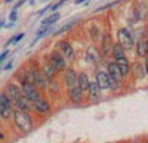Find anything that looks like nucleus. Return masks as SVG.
Masks as SVG:
<instances>
[{
    "label": "nucleus",
    "mask_w": 148,
    "mask_h": 143,
    "mask_svg": "<svg viewBox=\"0 0 148 143\" xmlns=\"http://www.w3.org/2000/svg\"><path fill=\"white\" fill-rule=\"evenodd\" d=\"M12 117H14L15 125L21 130L22 133H30L33 130V120H31V117H30L28 112L16 109V111H14V115Z\"/></svg>",
    "instance_id": "obj_1"
},
{
    "label": "nucleus",
    "mask_w": 148,
    "mask_h": 143,
    "mask_svg": "<svg viewBox=\"0 0 148 143\" xmlns=\"http://www.w3.org/2000/svg\"><path fill=\"white\" fill-rule=\"evenodd\" d=\"M21 89H22L24 96H25L28 100H31L33 103L42 99V94H40L39 89H37L36 86H33V84H28V83H24Z\"/></svg>",
    "instance_id": "obj_2"
},
{
    "label": "nucleus",
    "mask_w": 148,
    "mask_h": 143,
    "mask_svg": "<svg viewBox=\"0 0 148 143\" xmlns=\"http://www.w3.org/2000/svg\"><path fill=\"white\" fill-rule=\"evenodd\" d=\"M49 64H51L56 71H64V69H67L65 58L62 56V53H61V52H52L51 56H49Z\"/></svg>",
    "instance_id": "obj_3"
},
{
    "label": "nucleus",
    "mask_w": 148,
    "mask_h": 143,
    "mask_svg": "<svg viewBox=\"0 0 148 143\" xmlns=\"http://www.w3.org/2000/svg\"><path fill=\"white\" fill-rule=\"evenodd\" d=\"M117 35H119V43L125 47V49H132L133 47V35L127 28H120Z\"/></svg>",
    "instance_id": "obj_4"
},
{
    "label": "nucleus",
    "mask_w": 148,
    "mask_h": 143,
    "mask_svg": "<svg viewBox=\"0 0 148 143\" xmlns=\"http://www.w3.org/2000/svg\"><path fill=\"white\" fill-rule=\"evenodd\" d=\"M6 94H8V98L14 102V103H16L22 96H24V93H22V89L19 87V86H16L15 83H8L6 84V91H5Z\"/></svg>",
    "instance_id": "obj_5"
},
{
    "label": "nucleus",
    "mask_w": 148,
    "mask_h": 143,
    "mask_svg": "<svg viewBox=\"0 0 148 143\" xmlns=\"http://www.w3.org/2000/svg\"><path fill=\"white\" fill-rule=\"evenodd\" d=\"M33 73H34V80H36V87L37 89H47V86H49V80L47 77H46V74L43 73V71H40V69H33Z\"/></svg>",
    "instance_id": "obj_6"
},
{
    "label": "nucleus",
    "mask_w": 148,
    "mask_h": 143,
    "mask_svg": "<svg viewBox=\"0 0 148 143\" xmlns=\"http://www.w3.org/2000/svg\"><path fill=\"white\" fill-rule=\"evenodd\" d=\"M98 86L101 87V90H107L110 89V75L108 73H104V71H98L96 73V80Z\"/></svg>",
    "instance_id": "obj_7"
},
{
    "label": "nucleus",
    "mask_w": 148,
    "mask_h": 143,
    "mask_svg": "<svg viewBox=\"0 0 148 143\" xmlns=\"http://www.w3.org/2000/svg\"><path fill=\"white\" fill-rule=\"evenodd\" d=\"M77 83H79V74L76 73L74 69H67L65 71V84L68 89L71 87H76L77 86Z\"/></svg>",
    "instance_id": "obj_8"
},
{
    "label": "nucleus",
    "mask_w": 148,
    "mask_h": 143,
    "mask_svg": "<svg viewBox=\"0 0 148 143\" xmlns=\"http://www.w3.org/2000/svg\"><path fill=\"white\" fill-rule=\"evenodd\" d=\"M58 46H59V50H61V53H62L64 58H67V59H73L74 58V49H73V46L68 41H59Z\"/></svg>",
    "instance_id": "obj_9"
},
{
    "label": "nucleus",
    "mask_w": 148,
    "mask_h": 143,
    "mask_svg": "<svg viewBox=\"0 0 148 143\" xmlns=\"http://www.w3.org/2000/svg\"><path fill=\"white\" fill-rule=\"evenodd\" d=\"M33 108L36 109V112H39V114H47L49 111H51V105H49V102L46 99H40V100H37L33 103Z\"/></svg>",
    "instance_id": "obj_10"
},
{
    "label": "nucleus",
    "mask_w": 148,
    "mask_h": 143,
    "mask_svg": "<svg viewBox=\"0 0 148 143\" xmlns=\"http://www.w3.org/2000/svg\"><path fill=\"white\" fill-rule=\"evenodd\" d=\"M82 96H83V91H82V89H80L79 86L68 89V98H70L71 102L80 103V102H82Z\"/></svg>",
    "instance_id": "obj_11"
},
{
    "label": "nucleus",
    "mask_w": 148,
    "mask_h": 143,
    "mask_svg": "<svg viewBox=\"0 0 148 143\" xmlns=\"http://www.w3.org/2000/svg\"><path fill=\"white\" fill-rule=\"evenodd\" d=\"M108 74L113 77L114 80H117L119 83L121 81V78H123V75H121V71H120V68H119V65L116 64V62H110L108 64Z\"/></svg>",
    "instance_id": "obj_12"
},
{
    "label": "nucleus",
    "mask_w": 148,
    "mask_h": 143,
    "mask_svg": "<svg viewBox=\"0 0 148 143\" xmlns=\"http://www.w3.org/2000/svg\"><path fill=\"white\" fill-rule=\"evenodd\" d=\"M77 86L82 89V91H89V87H90V81H89V77L86 73H80L79 74V83Z\"/></svg>",
    "instance_id": "obj_13"
},
{
    "label": "nucleus",
    "mask_w": 148,
    "mask_h": 143,
    "mask_svg": "<svg viewBox=\"0 0 148 143\" xmlns=\"http://www.w3.org/2000/svg\"><path fill=\"white\" fill-rule=\"evenodd\" d=\"M136 55L139 58L148 56V40H139L136 44Z\"/></svg>",
    "instance_id": "obj_14"
},
{
    "label": "nucleus",
    "mask_w": 148,
    "mask_h": 143,
    "mask_svg": "<svg viewBox=\"0 0 148 143\" xmlns=\"http://www.w3.org/2000/svg\"><path fill=\"white\" fill-rule=\"evenodd\" d=\"M116 64L119 65L120 71H121V75L123 77H126L129 74V71H130V65L127 62V59L126 58H120V59H116Z\"/></svg>",
    "instance_id": "obj_15"
},
{
    "label": "nucleus",
    "mask_w": 148,
    "mask_h": 143,
    "mask_svg": "<svg viewBox=\"0 0 148 143\" xmlns=\"http://www.w3.org/2000/svg\"><path fill=\"white\" fill-rule=\"evenodd\" d=\"M15 105H16V109L25 111V112H28V111L33 108V102H31V100H28L25 96H22V98H21V99H19V100H18Z\"/></svg>",
    "instance_id": "obj_16"
},
{
    "label": "nucleus",
    "mask_w": 148,
    "mask_h": 143,
    "mask_svg": "<svg viewBox=\"0 0 148 143\" xmlns=\"http://www.w3.org/2000/svg\"><path fill=\"white\" fill-rule=\"evenodd\" d=\"M89 96H90L92 100H98V99H99V96H101V87L98 86V83H96V81L90 83V87H89Z\"/></svg>",
    "instance_id": "obj_17"
},
{
    "label": "nucleus",
    "mask_w": 148,
    "mask_h": 143,
    "mask_svg": "<svg viewBox=\"0 0 148 143\" xmlns=\"http://www.w3.org/2000/svg\"><path fill=\"white\" fill-rule=\"evenodd\" d=\"M110 49L113 50V44H111V35H110V34H104V37H102V53H104V55H108V53H110Z\"/></svg>",
    "instance_id": "obj_18"
},
{
    "label": "nucleus",
    "mask_w": 148,
    "mask_h": 143,
    "mask_svg": "<svg viewBox=\"0 0 148 143\" xmlns=\"http://www.w3.org/2000/svg\"><path fill=\"white\" fill-rule=\"evenodd\" d=\"M59 14H58V12H55V14H52L51 16H47V18H45L43 21H42V24H40V25L42 27H49V25H53V24L59 19Z\"/></svg>",
    "instance_id": "obj_19"
},
{
    "label": "nucleus",
    "mask_w": 148,
    "mask_h": 143,
    "mask_svg": "<svg viewBox=\"0 0 148 143\" xmlns=\"http://www.w3.org/2000/svg\"><path fill=\"white\" fill-rule=\"evenodd\" d=\"M113 56H114V59H120V58H126L125 56V47H123L120 43H117V44H114L113 46Z\"/></svg>",
    "instance_id": "obj_20"
},
{
    "label": "nucleus",
    "mask_w": 148,
    "mask_h": 143,
    "mask_svg": "<svg viewBox=\"0 0 148 143\" xmlns=\"http://www.w3.org/2000/svg\"><path fill=\"white\" fill-rule=\"evenodd\" d=\"M10 115H14V109H12V106H8V105L0 103V117L6 120V118H9Z\"/></svg>",
    "instance_id": "obj_21"
},
{
    "label": "nucleus",
    "mask_w": 148,
    "mask_h": 143,
    "mask_svg": "<svg viewBox=\"0 0 148 143\" xmlns=\"http://www.w3.org/2000/svg\"><path fill=\"white\" fill-rule=\"evenodd\" d=\"M43 73L46 74V77H47L49 80H52V78L55 77V74L58 73V71H56V69H55V68H53L51 64H46V65L43 66Z\"/></svg>",
    "instance_id": "obj_22"
},
{
    "label": "nucleus",
    "mask_w": 148,
    "mask_h": 143,
    "mask_svg": "<svg viewBox=\"0 0 148 143\" xmlns=\"http://www.w3.org/2000/svg\"><path fill=\"white\" fill-rule=\"evenodd\" d=\"M52 31V25H49V27H42L39 31H37V34H36V39L33 40V43H31V46L37 41V40H39V39H42L43 37V35H46L47 33H51Z\"/></svg>",
    "instance_id": "obj_23"
},
{
    "label": "nucleus",
    "mask_w": 148,
    "mask_h": 143,
    "mask_svg": "<svg viewBox=\"0 0 148 143\" xmlns=\"http://www.w3.org/2000/svg\"><path fill=\"white\" fill-rule=\"evenodd\" d=\"M22 37H24V33H19L18 35H15V37H12V39H10V40H9V41H8V43H6L5 46H10V44H16V43H18V41H19V40H21Z\"/></svg>",
    "instance_id": "obj_24"
},
{
    "label": "nucleus",
    "mask_w": 148,
    "mask_h": 143,
    "mask_svg": "<svg viewBox=\"0 0 148 143\" xmlns=\"http://www.w3.org/2000/svg\"><path fill=\"white\" fill-rule=\"evenodd\" d=\"M74 22H76V21H73V22H70V24H67V25H64L62 28H59V30H58V31H56L55 34H61V33H64V31H67V30H68L70 27H73V25H74Z\"/></svg>",
    "instance_id": "obj_25"
},
{
    "label": "nucleus",
    "mask_w": 148,
    "mask_h": 143,
    "mask_svg": "<svg viewBox=\"0 0 148 143\" xmlns=\"http://www.w3.org/2000/svg\"><path fill=\"white\" fill-rule=\"evenodd\" d=\"M16 18H18V15H16V10L12 9V12H10V16H9L10 22H15V21H16Z\"/></svg>",
    "instance_id": "obj_26"
},
{
    "label": "nucleus",
    "mask_w": 148,
    "mask_h": 143,
    "mask_svg": "<svg viewBox=\"0 0 148 143\" xmlns=\"http://www.w3.org/2000/svg\"><path fill=\"white\" fill-rule=\"evenodd\" d=\"M8 55H9V50H5L3 53H0V64H2V62L5 61V59L8 58Z\"/></svg>",
    "instance_id": "obj_27"
},
{
    "label": "nucleus",
    "mask_w": 148,
    "mask_h": 143,
    "mask_svg": "<svg viewBox=\"0 0 148 143\" xmlns=\"http://www.w3.org/2000/svg\"><path fill=\"white\" fill-rule=\"evenodd\" d=\"M12 65H14V61H9V62L6 64V66H3V69H5V71H9V69H12Z\"/></svg>",
    "instance_id": "obj_28"
},
{
    "label": "nucleus",
    "mask_w": 148,
    "mask_h": 143,
    "mask_svg": "<svg viewBox=\"0 0 148 143\" xmlns=\"http://www.w3.org/2000/svg\"><path fill=\"white\" fill-rule=\"evenodd\" d=\"M24 3H25V0H19V2H18V3L15 5V7H14V10H16V9H18L19 6H22Z\"/></svg>",
    "instance_id": "obj_29"
},
{
    "label": "nucleus",
    "mask_w": 148,
    "mask_h": 143,
    "mask_svg": "<svg viewBox=\"0 0 148 143\" xmlns=\"http://www.w3.org/2000/svg\"><path fill=\"white\" fill-rule=\"evenodd\" d=\"M83 2H86V0H76L74 3H76V5H80V3H83Z\"/></svg>",
    "instance_id": "obj_30"
},
{
    "label": "nucleus",
    "mask_w": 148,
    "mask_h": 143,
    "mask_svg": "<svg viewBox=\"0 0 148 143\" xmlns=\"http://www.w3.org/2000/svg\"><path fill=\"white\" fill-rule=\"evenodd\" d=\"M145 69H147V73H148V58H147V62H145Z\"/></svg>",
    "instance_id": "obj_31"
},
{
    "label": "nucleus",
    "mask_w": 148,
    "mask_h": 143,
    "mask_svg": "<svg viewBox=\"0 0 148 143\" xmlns=\"http://www.w3.org/2000/svg\"><path fill=\"white\" fill-rule=\"evenodd\" d=\"M3 139H5V134H3V133H0V140H3Z\"/></svg>",
    "instance_id": "obj_32"
},
{
    "label": "nucleus",
    "mask_w": 148,
    "mask_h": 143,
    "mask_svg": "<svg viewBox=\"0 0 148 143\" xmlns=\"http://www.w3.org/2000/svg\"><path fill=\"white\" fill-rule=\"evenodd\" d=\"M3 25H5V21H0V28H2Z\"/></svg>",
    "instance_id": "obj_33"
},
{
    "label": "nucleus",
    "mask_w": 148,
    "mask_h": 143,
    "mask_svg": "<svg viewBox=\"0 0 148 143\" xmlns=\"http://www.w3.org/2000/svg\"><path fill=\"white\" fill-rule=\"evenodd\" d=\"M133 143H139V142H133Z\"/></svg>",
    "instance_id": "obj_34"
}]
</instances>
